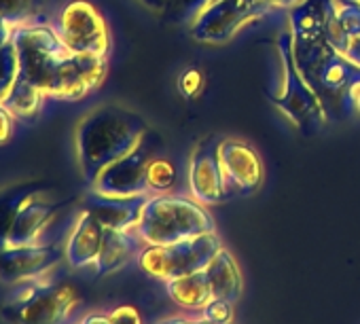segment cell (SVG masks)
I'll return each instance as SVG.
<instances>
[{"label":"cell","mask_w":360,"mask_h":324,"mask_svg":"<svg viewBox=\"0 0 360 324\" xmlns=\"http://www.w3.org/2000/svg\"><path fill=\"white\" fill-rule=\"evenodd\" d=\"M104 231L106 229L96 221V216L83 208L64 242V261L72 269L94 267L102 248Z\"/></svg>","instance_id":"17"},{"label":"cell","mask_w":360,"mask_h":324,"mask_svg":"<svg viewBox=\"0 0 360 324\" xmlns=\"http://www.w3.org/2000/svg\"><path fill=\"white\" fill-rule=\"evenodd\" d=\"M178 87L185 98H195L204 87V74L198 68H187L178 79Z\"/></svg>","instance_id":"28"},{"label":"cell","mask_w":360,"mask_h":324,"mask_svg":"<svg viewBox=\"0 0 360 324\" xmlns=\"http://www.w3.org/2000/svg\"><path fill=\"white\" fill-rule=\"evenodd\" d=\"M56 212H58L56 204L41 200L39 193H30L18 208L0 250L15 248V246H32V244H51L47 240V231L56 219Z\"/></svg>","instance_id":"15"},{"label":"cell","mask_w":360,"mask_h":324,"mask_svg":"<svg viewBox=\"0 0 360 324\" xmlns=\"http://www.w3.org/2000/svg\"><path fill=\"white\" fill-rule=\"evenodd\" d=\"M159 324H210L208 320L200 318V320H191V318H169V320H163Z\"/></svg>","instance_id":"35"},{"label":"cell","mask_w":360,"mask_h":324,"mask_svg":"<svg viewBox=\"0 0 360 324\" xmlns=\"http://www.w3.org/2000/svg\"><path fill=\"white\" fill-rule=\"evenodd\" d=\"M257 3H263L265 7H269L274 11V9H292V7L301 5L303 0H257Z\"/></svg>","instance_id":"31"},{"label":"cell","mask_w":360,"mask_h":324,"mask_svg":"<svg viewBox=\"0 0 360 324\" xmlns=\"http://www.w3.org/2000/svg\"><path fill=\"white\" fill-rule=\"evenodd\" d=\"M148 195H134V197H108L89 191L83 202V208L96 216V221L104 229L115 231H129L136 229L144 210Z\"/></svg>","instance_id":"16"},{"label":"cell","mask_w":360,"mask_h":324,"mask_svg":"<svg viewBox=\"0 0 360 324\" xmlns=\"http://www.w3.org/2000/svg\"><path fill=\"white\" fill-rule=\"evenodd\" d=\"M146 181H148V191L163 193L176 183V170H174V166L169 164L167 159H161V157L155 159L153 157L150 164H148Z\"/></svg>","instance_id":"26"},{"label":"cell","mask_w":360,"mask_h":324,"mask_svg":"<svg viewBox=\"0 0 360 324\" xmlns=\"http://www.w3.org/2000/svg\"><path fill=\"white\" fill-rule=\"evenodd\" d=\"M18 79H20V58L11 41L5 47H0V104L11 93Z\"/></svg>","instance_id":"24"},{"label":"cell","mask_w":360,"mask_h":324,"mask_svg":"<svg viewBox=\"0 0 360 324\" xmlns=\"http://www.w3.org/2000/svg\"><path fill=\"white\" fill-rule=\"evenodd\" d=\"M343 56H345L349 62H354L356 66H360V37L354 39V41H349V45L345 47Z\"/></svg>","instance_id":"33"},{"label":"cell","mask_w":360,"mask_h":324,"mask_svg":"<svg viewBox=\"0 0 360 324\" xmlns=\"http://www.w3.org/2000/svg\"><path fill=\"white\" fill-rule=\"evenodd\" d=\"M153 159L150 148L146 146V138L142 144L131 150L129 155L112 161L106 166L96 181L89 185L94 193L108 195V197H134V195H146L148 193V164Z\"/></svg>","instance_id":"11"},{"label":"cell","mask_w":360,"mask_h":324,"mask_svg":"<svg viewBox=\"0 0 360 324\" xmlns=\"http://www.w3.org/2000/svg\"><path fill=\"white\" fill-rule=\"evenodd\" d=\"M165 288H167L169 299L178 307L189 309V311H202L214 299L206 269L169 280V282H165Z\"/></svg>","instance_id":"20"},{"label":"cell","mask_w":360,"mask_h":324,"mask_svg":"<svg viewBox=\"0 0 360 324\" xmlns=\"http://www.w3.org/2000/svg\"><path fill=\"white\" fill-rule=\"evenodd\" d=\"M0 15L13 28L45 24V0H0Z\"/></svg>","instance_id":"23"},{"label":"cell","mask_w":360,"mask_h":324,"mask_svg":"<svg viewBox=\"0 0 360 324\" xmlns=\"http://www.w3.org/2000/svg\"><path fill=\"white\" fill-rule=\"evenodd\" d=\"M212 294L214 299H225L229 303H236L242 294V273L233 259V254L227 248H221L214 259L206 267Z\"/></svg>","instance_id":"21"},{"label":"cell","mask_w":360,"mask_h":324,"mask_svg":"<svg viewBox=\"0 0 360 324\" xmlns=\"http://www.w3.org/2000/svg\"><path fill=\"white\" fill-rule=\"evenodd\" d=\"M13 26L3 18V15H0V47H5L7 43H11L13 41Z\"/></svg>","instance_id":"32"},{"label":"cell","mask_w":360,"mask_h":324,"mask_svg":"<svg viewBox=\"0 0 360 324\" xmlns=\"http://www.w3.org/2000/svg\"><path fill=\"white\" fill-rule=\"evenodd\" d=\"M136 231L146 246H167L210 233L214 223L198 200L161 193L146 200Z\"/></svg>","instance_id":"3"},{"label":"cell","mask_w":360,"mask_h":324,"mask_svg":"<svg viewBox=\"0 0 360 324\" xmlns=\"http://www.w3.org/2000/svg\"><path fill=\"white\" fill-rule=\"evenodd\" d=\"M77 324H108V313H87Z\"/></svg>","instance_id":"34"},{"label":"cell","mask_w":360,"mask_h":324,"mask_svg":"<svg viewBox=\"0 0 360 324\" xmlns=\"http://www.w3.org/2000/svg\"><path fill=\"white\" fill-rule=\"evenodd\" d=\"M221 136H206L198 142L189 159V191L204 206L223 204L229 197L221 159Z\"/></svg>","instance_id":"10"},{"label":"cell","mask_w":360,"mask_h":324,"mask_svg":"<svg viewBox=\"0 0 360 324\" xmlns=\"http://www.w3.org/2000/svg\"><path fill=\"white\" fill-rule=\"evenodd\" d=\"M13 125H15V117L7 110L5 104H0V144L9 142V138L13 136Z\"/></svg>","instance_id":"30"},{"label":"cell","mask_w":360,"mask_h":324,"mask_svg":"<svg viewBox=\"0 0 360 324\" xmlns=\"http://www.w3.org/2000/svg\"><path fill=\"white\" fill-rule=\"evenodd\" d=\"M271 9L257 0H212L191 22V37L198 43L223 45L229 43L244 26L261 20Z\"/></svg>","instance_id":"8"},{"label":"cell","mask_w":360,"mask_h":324,"mask_svg":"<svg viewBox=\"0 0 360 324\" xmlns=\"http://www.w3.org/2000/svg\"><path fill=\"white\" fill-rule=\"evenodd\" d=\"M295 62L330 119L356 110L360 66L337 51L326 37V0H303L288 9Z\"/></svg>","instance_id":"1"},{"label":"cell","mask_w":360,"mask_h":324,"mask_svg":"<svg viewBox=\"0 0 360 324\" xmlns=\"http://www.w3.org/2000/svg\"><path fill=\"white\" fill-rule=\"evenodd\" d=\"M56 30L72 53H94L108 56L110 34L102 13L89 3V0H72L58 18Z\"/></svg>","instance_id":"9"},{"label":"cell","mask_w":360,"mask_h":324,"mask_svg":"<svg viewBox=\"0 0 360 324\" xmlns=\"http://www.w3.org/2000/svg\"><path fill=\"white\" fill-rule=\"evenodd\" d=\"M108 324H142V318L131 305H121L108 311Z\"/></svg>","instance_id":"29"},{"label":"cell","mask_w":360,"mask_h":324,"mask_svg":"<svg viewBox=\"0 0 360 324\" xmlns=\"http://www.w3.org/2000/svg\"><path fill=\"white\" fill-rule=\"evenodd\" d=\"M148 134V123L136 110L104 104L87 112L77 127L75 146L79 168L87 185L112 161L136 150Z\"/></svg>","instance_id":"2"},{"label":"cell","mask_w":360,"mask_h":324,"mask_svg":"<svg viewBox=\"0 0 360 324\" xmlns=\"http://www.w3.org/2000/svg\"><path fill=\"white\" fill-rule=\"evenodd\" d=\"M212 0H165L163 15L176 24H191Z\"/></svg>","instance_id":"25"},{"label":"cell","mask_w":360,"mask_h":324,"mask_svg":"<svg viewBox=\"0 0 360 324\" xmlns=\"http://www.w3.org/2000/svg\"><path fill=\"white\" fill-rule=\"evenodd\" d=\"M276 45L280 53V81L271 89H267V98L295 123L301 134L311 136L324 127L328 115L295 62L290 30H284L278 37Z\"/></svg>","instance_id":"4"},{"label":"cell","mask_w":360,"mask_h":324,"mask_svg":"<svg viewBox=\"0 0 360 324\" xmlns=\"http://www.w3.org/2000/svg\"><path fill=\"white\" fill-rule=\"evenodd\" d=\"M13 45L20 58V74L49 96L53 79L70 53L58 30L49 24L22 26L13 30Z\"/></svg>","instance_id":"7"},{"label":"cell","mask_w":360,"mask_h":324,"mask_svg":"<svg viewBox=\"0 0 360 324\" xmlns=\"http://www.w3.org/2000/svg\"><path fill=\"white\" fill-rule=\"evenodd\" d=\"M79 303V292L70 284L45 278L18 284L0 313L7 324H66Z\"/></svg>","instance_id":"5"},{"label":"cell","mask_w":360,"mask_h":324,"mask_svg":"<svg viewBox=\"0 0 360 324\" xmlns=\"http://www.w3.org/2000/svg\"><path fill=\"white\" fill-rule=\"evenodd\" d=\"M221 159H223L229 195L252 193L263 185V179H265L263 161L248 142L238 140V138H223Z\"/></svg>","instance_id":"14"},{"label":"cell","mask_w":360,"mask_h":324,"mask_svg":"<svg viewBox=\"0 0 360 324\" xmlns=\"http://www.w3.org/2000/svg\"><path fill=\"white\" fill-rule=\"evenodd\" d=\"M146 244L140 240L136 229L129 231H115V229H106L104 231V240H102V248L100 254L96 259V273L98 276H108L119 271L121 267H125L131 259H138L140 250Z\"/></svg>","instance_id":"18"},{"label":"cell","mask_w":360,"mask_h":324,"mask_svg":"<svg viewBox=\"0 0 360 324\" xmlns=\"http://www.w3.org/2000/svg\"><path fill=\"white\" fill-rule=\"evenodd\" d=\"M202 318L210 324H233V303L225 299H212L202 309Z\"/></svg>","instance_id":"27"},{"label":"cell","mask_w":360,"mask_h":324,"mask_svg":"<svg viewBox=\"0 0 360 324\" xmlns=\"http://www.w3.org/2000/svg\"><path fill=\"white\" fill-rule=\"evenodd\" d=\"M64 261V246L32 244L0 250V282L18 286L26 282L45 280Z\"/></svg>","instance_id":"12"},{"label":"cell","mask_w":360,"mask_h":324,"mask_svg":"<svg viewBox=\"0 0 360 324\" xmlns=\"http://www.w3.org/2000/svg\"><path fill=\"white\" fill-rule=\"evenodd\" d=\"M106 77V58L94 53H68L53 79L51 98L81 100L96 91Z\"/></svg>","instance_id":"13"},{"label":"cell","mask_w":360,"mask_h":324,"mask_svg":"<svg viewBox=\"0 0 360 324\" xmlns=\"http://www.w3.org/2000/svg\"><path fill=\"white\" fill-rule=\"evenodd\" d=\"M326 37L337 51L360 37V7L343 0H326Z\"/></svg>","instance_id":"19"},{"label":"cell","mask_w":360,"mask_h":324,"mask_svg":"<svg viewBox=\"0 0 360 324\" xmlns=\"http://www.w3.org/2000/svg\"><path fill=\"white\" fill-rule=\"evenodd\" d=\"M343 3H352V5H358L360 7V0H343Z\"/></svg>","instance_id":"37"},{"label":"cell","mask_w":360,"mask_h":324,"mask_svg":"<svg viewBox=\"0 0 360 324\" xmlns=\"http://www.w3.org/2000/svg\"><path fill=\"white\" fill-rule=\"evenodd\" d=\"M43 100H45V93L34 85L30 83L28 79H24L20 74L18 83L13 85L11 93L5 98V106L7 110L15 117V119H22V121H30L34 119L41 108H43Z\"/></svg>","instance_id":"22"},{"label":"cell","mask_w":360,"mask_h":324,"mask_svg":"<svg viewBox=\"0 0 360 324\" xmlns=\"http://www.w3.org/2000/svg\"><path fill=\"white\" fill-rule=\"evenodd\" d=\"M221 248L219 235L210 231L167 246H144L138 254V265L148 278L169 282L206 269Z\"/></svg>","instance_id":"6"},{"label":"cell","mask_w":360,"mask_h":324,"mask_svg":"<svg viewBox=\"0 0 360 324\" xmlns=\"http://www.w3.org/2000/svg\"><path fill=\"white\" fill-rule=\"evenodd\" d=\"M140 3L150 11H161L163 13V9H165V0H140Z\"/></svg>","instance_id":"36"},{"label":"cell","mask_w":360,"mask_h":324,"mask_svg":"<svg viewBox=\"0 0 360 324\" xmlns=\"http://www.w3.org/2000/svg\"><path fill=\"white\" fill-rule=\"evenodd\" d=\"M356 110L360 112V96H358V102H356Z\"/></svg>","instance_id":"38"}]
</instances>
